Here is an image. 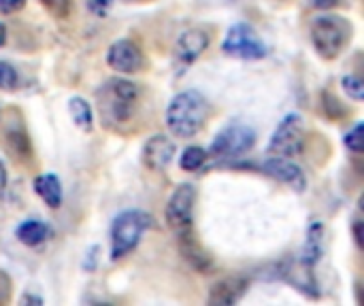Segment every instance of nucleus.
I'll list each match as a JSON object with an SVG mask.
<instances>
[{
	"instance_id": "nucleus-13",
	"label": "nucleus",
	"mask_w": 364,
	"mask_h": 306,
	"mask_svg": "<svg viewBox=\"0 0 364 306\" xmlns=\"http://www.w3.org/2000/svg\"><path fill=\"white\" fill-rule=\"evenodd\" d=\"M177 243H179V251L183 256V260L194 268L198 271L200 275H207L211 268H213V260L211 256L203 249V245L196 241L192 228H186L181 232H177Z\"/></svg>"
},
{
	"instance_id": "nucleus-28",
	"label": "nucleus",
	"mask_w": 364,
	"mask_h": 306,
	"mask_svg": "<svg viewBox=\"0 0 364 306\" xmlns=\"http://www.w3.org/2000/svg\"><path fill=\"white\" fill-rule=\"evenodd\" d=\"M26 0H0V15H11L23 9Z\"/></svg>"
},
{
	"instance_id": "nucleus-23",
	"label": "nucleus",
	"mask_w": 364,
	"mask_h": 306,
	"mask_svg": "<svg viewBox=\"0 0 364 306\" xmlns=\"http://www.w3.org/2000/svg\"><path fill=\"white\" fill-rule=\"evenodd\" d=\"M343 89H346V94L352 98V100H356V102H360L364 98V83L360 77H356V75H346L343 77Z\"/></svg>"
},
{
	"instance_id": "nucleus-17",
	"label": "nucleus",
	"mask_w": 364,
	"mask_h": 306,
	"mask_svg": "<svg viewBox=\"0 0 364 306\" xmlns=\"http://www.w3.org/2000/svg\"><path fill=\"white\" fill-rule=\"evenodd\" d=\"M34 192L49 209L62 207V183L55 175H51V173L38 175L34 179Z\"/></svg>"
},
{
	"instance_id": "nucleus-18",
	"label": "nucleus",
	"mask_w": 364,
	"mask_h": 306,
	"mask_svg": "<svg viewBox=\"0 0 364 306\" xmlns=\"http://www.w3.org/2000/svg\"><path fill=\"white\" fill-rule=\"evenodd\" d=\"M15 236L21 245L26 247H38L41 243L47 241L49 236V228L45 222H38V219H26L21 222L17 228H15Z\"/></svg>"
},
{
	"instance_id": "nucleus-4",
	"label": "nucleus",
	"mask_w": 364,
	"mask_h": 306,
	"mask_svg": "<svg viewBox=\"0 0 364 306\" xmlns=\"http://www.w3.org/2000/svg\"><path fill=\"white\" fill-rule=\"evenodd\" d=\"M350 40V23L337 15H322L311 23V43L324 60H335Z\"/></svg>"
},
{
	"instance_id": "nucleus-10",
	"label": "nucleus",
	"mask_w": 364,
	"mask_h": 306,
	"mask_svg": "<svg viewBox=\"0 0 364 306\" xmlns=\"http://www.w3.org/2000/svg\"><path fill=\"white\" fill-rule=\"evenodd\" d=\"M262 173L273 177L279 183L290 185L294 192H305L307 187V177L305 173L290 160V158H282V155H273L262 164Z\"/></svg>"
},
{
	"instance_id": "nucleus-5",
	"label": "nucleus",
	"mask_w": 364,
	"mask_h": 306,
	"mask_svg": "<svg viewBox=\"0 0 364 306\" xmlns=\"http://www.w3.org/2000/svg\"><path fill=\"white\" fill-rule=\"evenodd\" d=\"M303 147H305V124H303V117L299 113H288L279 121L275 134L271 136L269 153L282 155V158H294V155L303 153Z\"/></svg>"
},
{
	"instance_id": "nucleus-20",
	"label": "nucleus",
	"mask_w": 364,
	"mask_h": 306,
	"mask_svg": "<svg viewBox=\"0 0 364 306\" xmlns=\"http://www.w3.org/2000/svg\"><path fill=\"white\" fill-rule=\"evenodd\" d=\"M207 158H209V153L203 147H188L179 158V166H181V170L194 173V170H200L205 166Z\"/></svg>"
},
{
	"instance_id": "nucleus-30",
	"label": "nucleus",
	"mask_w": 364,
	"mask_h": 306,
	"mask_svg": "<svg viewBox=\"0 0 364 306\" xmlns=\"http://www.w3.org/2000/svg\"><path fill=\"white\" fill-rule=\"evenodd\" d=\"M360 219H356L354 222V236H356V243H358V247H363V232H360Z\"/></svg>"
},
{
	"instance_id": "nucleus-26",
	"label": "nucleus",
	"mask_w": 364,
	"mask_h": 306,
	"mask_svg": "<svg viewBox=\"0 0 364 306\" xmlns=\"http://www.w3.org/2000/svg\"><path fill=\"white\" fill-rule=\"evenodd\" d=\"M17 87V70L6 64L0 62V89H15Z\"/></svg>"
},
{
	"instance_id": "nucleus-33",
	"label": "nucleus",
	"mask_w": 364,
	"mask_h": 306,
	"mask_svg": "<svg viewBox=\"0 0 364 306\" xmlns=\"http://www.w3.org/2000/svg\"><path fill=\"white\" fill-rule=\"evenodd\" d=\"M21 302H36V305H41L43 300L41 298H21Z\"/></svg>"
},
{
	"instance_id": "nucleus-21",
	"label": "nucleus",
	"mask_w": 364,
	"mask_h": 306,
	"mask_svg": "<svg viewBox=\"0 0 364 306\" xmlns=\"http://www.w3.org/2000/svg\"><path fill=\"white\" fill-rule=\"evenodd\" d=\"M6 143H9L13 155H17V158H21V160L30 155V143H28V138H26V134H23L21 130H11V132H6Z\"/></svg>"
},
{
	"instance_id": "nucleus-29",
	"label": "nucleus",
	"mask_w": 364,
	"mask_h": 306,
	"mask_svg": "<svg viewBox=\"0 0 364 306\" xmlns=\"http://www.w3.org/2000/svg\"><path fill=\"white\" fill-rule=\"evenodd\" d=\"M309 4L318 6V9H331L337 4V0H309Z\"/></svg>"
},
{
	"instance_id": "nucleus-16",
	"label": "nucleus",
	"mask_w": 364,
	"mask_h": 306,
	"mask_svg": "<svg viewBox=\"0 0 364 306\" xmlns=\"http://www.w3.org/2000/svg\"><path fill=\"white\" fill-rule=\"evenodd\" d=\"M322 253H324V226L320 222H314L307 230V239L299 260L314 268L322 260Z\"/></svg>"
},
{
	"instance_id": "nucleus-12",
	"label": "nucleus",
	"mask_w": 364,
	"mask_h": 306,
	"mask_svg": "<svg viewBox=\"0 0 364 306\" xmlns=\"http://www.w3.org/2000/svg\"><path fill=\"white\" fill-rule=\"evenodd\" d=\"M209 47V36L203 30H186L175 45V60L181 68L194 64Z\"/></svg>"
},
{
	"instance_id": "nucleus-19",
	"label": "nucleus",
	"mask_w": 364,
	"mask_h": 306,
	"mask_svg": "<svg viewBox=\"0 0 364 306\" xmlns=\"http://www.w3.org/2000/svg\"><path fill=\"white\" fill-rule=\"evenodd\" d=\"M68 113L75 121V126L83 132H90L92 130V124H94V117H92V106L85 98L81 96H75L68 100Z\"/></svg>"
},
{
	"instance_id": "nucleus-2",
	"label": "nucleus",
	"mask_w": 364,
	"mask_h": 306,
	"mask_svg": "<svg viewBox=\"0 0 364 306\" xmlns=\"http://www.w3.org/2000/svg\"><path fill=\"white\" fill-rule=\"evenodd\" d=\"M209 113L211 106L207 98L196 89H186L177 94L166 109L168 132L177 138H192L205 128Z\"/></svg>"
},
{
	"instance_id": "nucleus-1",
	"label": "nucleus",
	"mask_w": 364,
	"mask_h": 306,
	"mask_svg": "<svg viewBox=\"0 0 364 306\" xmlns=\"http://www.w3.org/2000/svg\"><path fill=\"white\" fill-rule=\"evenodd\" d=\"M141 89L136 83L115 77L109 79L98 92V109L102 124L113 130H122L136 113Z\"/></svg>"
},
{
	"instance_id": "nucleus-27",
	"label": "nucleus",
	"mask_w": 364,
	"mask_h": 306,
	"mask_svg": "<svg viewBox=\"0 0 364 306\" xmlns=\"http://www.w3.org/2000/svg\"><path fill=\"white\" fill-rule=\"evenodd\" d=\"M115 0H85L87 9L96 15V17H105L109 13V9L113 6Z\"/></svg>"
},
{
	"instance_id": "nucleus-7",
	"label": "nucleus",
	"mask_w": 364,
	"mask_h": 306,
	"mask_svg": "<svg viewBox=\"0 0 364 306\" xmlns=\"http://www.w3.org/2000/svg\"><path fill=\"white\" fill-rule=\"evenodd\" d=\"M254 143H256V132L250 126L232 124L213 138L207 153L211 158H237L247 153L254 147Z\"/></svg>"
},
{
	"instance_id": "nucleus-22",
	"label": "nucleus",
	"mask_w": 364,
	"mask_h": 306,
	"mask_svg": "<svg viewBox=\"0 0 364 306\" xmlns=\"http://www.w3.org/2000/svg\"><path fill=\"white\" fill-rule=\"evenodd\" d=\"M41 4L55 19H66L73 11V0H41Z\"/></svg>"
},
{
	"instance_id": "nucleus-8",
	"label": "nucleus",
	"mask_w": 364,
	"mask_h": 306,
	"mask_svg": "<svg viewBox=\"0 0 364 306\" xmlns=\"http://www.w3.org/2000/svg\"><path fill=\"white\" fill-rule=\"evenodd\" d=\"M194 202H196V187L192 183H183L173 192L166 204V213H164V219L171 230L181 232L186 228H192Z\"/></svg>"
},
{
	"instance_id": "nucleus-14",
	"label": "nucleus",
	"mask_w": 364,
	"mask_h": 306,
	"mask_svg": "<svg viewBox=\"0 0 364 306\" xmlns=\"http://www.w3.org/2000/svg\"><path fill=\"white\" fill-rule=\"evenodd\" d=\"M247 290V279L239 277V275H230V277H222L220 281H215L209 290V305L215 306H232L237 305L243 294Z\"/></svg>"
},
{
	"instance_id": "nucleus-31",
	"label": "nucleus",
	"mask_w": 364,
	"mask_h": 306,
	"mask_svg": "<svg viewBox=\"0 0 364 306\" xmlns=\"http://www.w3.org/2000/svg\"><path fill=\"white\" fill-rule=\"evenodd\" d=\"M4 185H6V170H4V164L0 160V190H4Z\"/></svg>"
},
{
	"instance_id": "nucleus-3",
	"label": "nucleus",
	"mask_w": 364,
	"mask_h": 306,
	"mask_svg": "<svg viewBox=\"0 0 364 306\" xmlns=\"http://www.w3.org/2000/svg\"><path fill=\"white\" fill-rule=\"evenodd\" d=\"M149 228H151V217L147 213L139 209L119 213L111 224V260L119 262L126 256H130Z\"/></svg>"
},
{
	"instance_id": "nucleus-25",
	"label": "nucleus",
	"mask_w": 364,
	"mask_h": 306,
	"mask_svg": "<svg viewBox=\"0 0 364 306\" xmlns=\"http://www.w3.org/2000/svg\"><path fill=\"white\" fill-rule=\"evenodd\" d=\"M346 147L352 151V153H363V124H356L343 138Z\"/></svg>"
},
{
	"instance_id": "nucleus-9",
	"label": "nucleus",
	"mask_w": 364,
	"mask_h": 306,
	"mask_svg": "<svg viewBox=\"0 0 364 306\" xmlns=\"http://www.w3.org/2000/svg\"><path fill=\"white\" fill-rule=\"evenodd\" d=\"M107 64L113 70L124 72V75L139 72L141 66H143L141 47L134 40H130V38H119V40H115L109 47V51H107Z\"/></svg>"
},
{
	"instance_id": "nucleus-24",
	"label": "nucleus",
	"mask_w": 364,
	"mask_h": 306,
	"mask_svg": "<svg viewBox=\"0 0 364 306\" xmlns=\"http://www.w3.org/2000/svg\"><path fill=\"white\" fill-rule=\"evenodd\" d=\"M322 104H324V111H326V115L331 117V119H339V117H343V113H346V106L333 96V94H328V92H324L322 94Z\"/></svg>"
},
{
	"instance_id": "nucleus-32",
	"label": "nucleus",
	"mask_w": 364,
	"mask_h": 306,
	"mask_svg": "<svg viewBox=\"0 0 364 306\" xmlns=\"http://www.w3.org/2000/svg\"><path fill=\"white\" fill-rule=\"evenodd\" d=\"M4 40H6V28L0 23V47L4 45Z\"/></svg>"
},
{
	"instance_id": "nucleus-11",
	"label": "nucleus",
	"mask_w": 364,
	"mask_h": 306,
	"mask_svg": "<svg viewBox=\"0 0 364 306\" xmlns=\"http://www.w3.org/2000/svg\"><path fill=\"white\" fill-rule=\"evenodd\" d=\"M175 151H177V147H175L173 138H168L164 134H156V136L147 138V143L143 147V164L151 173H162L173 162Z\"/></svg>"
},
{
	"instance_id": "nucleus-15",
	"label": "nucleus",
	"mask_w": 364,
	"mask_h": 306,
	"mask_svg": "<svg viewBox=\"0 0 364 306\" xmlns=\"http://www.w3.org/2000/svg\"><path fill=\"white\" fill-rule=\"evenodd\" d=\"M282 279H286L288 283H292L296 290H301L305 296L309 298H318V285H316V277H314V268L303 264L301 260H288L282 268Z\"/></svg>"
},
{
	"instance_id": "nucleus-6",
	"label": "nucleus",
	"mask_w": 364,
	"mask_h": 306,
	"mask_svg": "<svg viewBox=\"0 0 364 306\" xmlns=\"http://www.w3.org/2000/svg\"><path fill=\"white\" fill-rule=\"evenodd\" d=\"M222 51L239 60H262L267 55L264 43L250 23H235L222 43Z\"/></svg>"
}]
</instances>
